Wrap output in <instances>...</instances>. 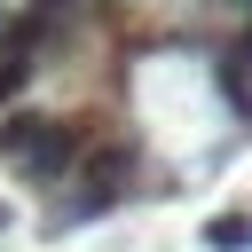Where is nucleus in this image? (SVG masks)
<instances>
[{
  "label": "nucleus",
  "mask_w": 252,
  "mask_h": 252,
  "mask_svg": "<svg viewBox=\"0 0 252 252\" xmlns=\"http://www.w3.org/2000/svg\"><path fill=\"white\" fill-rule=\"evenodd\" d=\"M102 118H63V110H0V165H16L24 181H71L79 150L94 142Z\"/></svg>",
  "instance_id": "1"
},
{
  "label": "nucleus",
  "mask_w": 252,
  "mask_h": 252,
  "mask_svg": "<svg viewBox=\"0 0 252 252\" xmlns=\"http://www.w3.org/2000/svg\"><path fill=\"white\" fill-rule=\"evenodd\" d=\"M213 87H220V102H228L236 118H252V71H244V63H236L228 47L213 55Z\"/></svg>",
  "instance_id": "2"
},
{
  "label": "nucleus",
  "mask_w": 252,
  "mask_h": 252,
  "mask_svg": "<svg viewBox=\"0 0 252 252\" xmlns=\"http://www.w3.org/2000/svg\"><path fill=\"white\" fill-rule=\"evenodd\" d=\"M205 244H213V252H236V244H252V220H244V213H213V220H205Z\"/></svg>",
  "instance_id": "3"
},
{
  "label": "nucleus",
  "mask_w": 252,
  "mask_h": 252,
  "mask_svg": "<svg viewBox=\"0 0 252 252\" xmlns=\"http://www.w3.org/2000/svg\"><path fill=\"white\" fill-rule=\"evenodd\" d=\"M0 228H8V205H0Z\"/></svg>",
  "instance_id": "4"
}]
</instances>
